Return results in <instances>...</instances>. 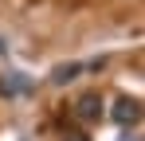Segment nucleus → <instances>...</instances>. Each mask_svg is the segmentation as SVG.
Here are the masks:
<instances>
[{
	"mask_svg": "<svg viewBox=\"0 0 145 141\" xmlns=\"http://www.w3.org/2000/svg\"><path fill=\"white\" fill-rule=\"evenodd\" d=\"M110 118H114L118 125H137V121H141V102L129 98V94H121L118 102H114V110H110Z\"/></svg>",
	"mask_w": 145,
	"mask_h": 141,
	"instance_id": "1",
	"label": "nucleus"
},
{
	"mask_svg": "<svg viewBox=\"0 0 145 141\" xmlns=\"http://www.w3.org/2000/svg\"><path fill=\"white\" fill-rule=\"evenodd\" d=\"M74 118H78V121H98V118H102V94L86 90L78 102H74Z\"/></svg>",
	"mask_w": 145,
	"mask_h": 141,
	"instance_id": "2",
	"label": "nucleus"
},
{
	"mask_svg": "<svg viewBox=\"0 0 145 141\" xmlns=\"http://www.w3.org/2000/svg\"><path fill=\"white\" fill-rule=\"evenodd\" d=\"M78 74H82V63H59V67L51 70V82H55V86H67V82L78 78Z\"/></svg>",
	"mask_w": 145,
	"mask_h": 141,
	"instance_id": "3",
	"label": "nucleus"
},
{
	"mask_svg": "<svg viewBox=\"0 0 145 141\" xmlns=\"http://www.w3.org/2000/svg\"><path fill=\"white\" fill-rule=\"evenodd\" d=\"M24 90H31V82H27L24 74H8V78H0V94H4V98L24 94Z\"/></svg>",
	"mask_w": 145,
	"mask_h": 141,
	"instance_id": "4",
	"label": "nucleus"
},
{
	"mask_svg": "<svg viewBox=\"0 0 145 141\" xmlns=\"http://www.w3.org/2000/svg\"><path fill=\"white\" fill-rule=\"evenodd\" d=\"M63 141H90V137H86L82 129H67V137H63Z\"/></svg>",
	"mask_w": 145,
	"mask_h": 141,
	"instance_id": "5",
	"label": "nucleus"
}]
</instances>
